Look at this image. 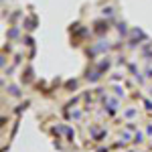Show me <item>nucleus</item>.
<instances>
[{
    "mask_svg": "<svg viewBox=\"0 0 152 152\" xmlns=\"http://www.w3.org/2000/svg\"><path fill=\"white\" fill-rule=\"evenodd\" d=\"M8 91H10L12 95H20V91H18V87H16V85H10V87H8Z\"/></svg>",
    "mask_w": 152,
    "mask_h": 152,
    "instance_id": "1",
    "label": "nucleus"
}]
</instances>
